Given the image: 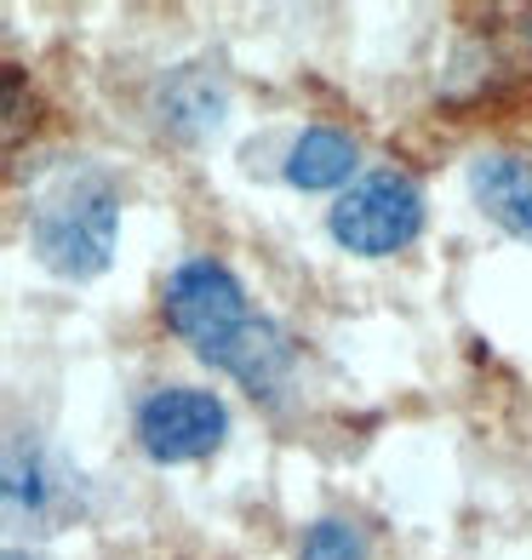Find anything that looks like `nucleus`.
<instances>
[{"label": "nucleus", "instance_id": "8", "mask_svg": "<svg viewBox=\"0 0 532 560\" xmlns=\"http://www.w3.org/2000/svg\"><path fill=\"white\" fill-rule=\"evenodd\" d=\"M470 195L498 229L516 241H532V161L510 149H487L470 161Z\"/></svg>", "mask_w": 532, "mask_h": 560}, {"label": "nucleus", "instance_id": "3", "mask_svg": "<svg viewBox=\"0 0 532 560\" xmlns=\"http://www.w3.org/2000/svg\"><path fill=\"white\" fill-rule=\"evenodd\" d=\"M7 521L30 532H63L86 509V480L58 446H46L35 429L7 435Z\"/></svg>", "mask_w": 532, "mask_h": 560}, {"label": "nucleus", "instance_id": "9", "mask_svg": "<svg viewBox=\"0 0 532 560\" xmlns=\"http://www.w3.org/2000/svg\"><path fill=\"white\" fill-rule=\"evenodd\" d=\"M355 161H361V149H355L349 132H338V126H303V132L292 138L287 149V184L303 189V195H315V189H338L349 184V172Z\"/></svg>", "mask_w": 532, "mask_h": 560}, {"label": "nucleus", "instance_id": "7", "mask_svg": "<svg viewBox=\"0 0 532 560\" xmlns=\"http://www.w3.org/2000/svg\"><path fill=\"white\" fill-rule=\"evenodd\" d=\"M223 109H230V86L207 63H184L155 86V120L177 143H207L223 126Z\"/></svg>", "mask_w": 532, "mask_h": 560}, {"label": "nucleus", "instance_id": "10", "mask_svg": "<svg viewBox=\"0 0 532 560\" xmlns=\"http://www.w3.org/2000/svg\"><path fill=\"white\" fill-rule=\"evenodd\" d=\"M298 560H367V532L355 521L338 515H321L298 544Z\"/></svg>", "mask_w": 532, "mask_h": 560}, {"label": "nucleus", "instance_id": "11", "mask_svg": "<svg viewBox=\"0 0 532 560\" xmlns=\"http://www.w3.org/2000/svg\"><path fill=\"white\" fill-rule=\"evenodd\" d=\"M7 560H46V555H35V549H7Z\"/></svg>", "mask_w": 532, "mask_h": 560}, {"label": "nucleus", "instance_id": "12", "mask_svg": "<svg viewBox=\"0 0 532 560\" xmlns=\"http://www.w3.org/2000/svg\"><path fill=\"white\" fill-rule=\"evenodd\" d=\"M527 40H532V12H527Z\"/></svg>", "mask_w": 532, "mask_h": 560}, {"label": "nucleus", "instance_id": "1", "mask_svg": "<svg viewBox=\"0 0 532 560\" xmlns=\"http://www.w3.org/2000/svg\"><path fill=\"white\" fill-rule=\"evenodd\" d=\"M120 235V195L104 172L74 166L30 212V252L58 280H97L115 258Z\"/></svg>", "mask_w": 532, "mask_h": 560}, {"label": "nucleus", "instance_id": "5", "mask_svg": "<svg viewBox=\"0 0 532 560\" xmlns=\"http://www.w3.org/2000/svg\"><path fill=\"white\" fill-rule=\"evenodd\" d=\"M132 435H138V452L155 469L200 464V457H212L223 446V435H230V406H223L212 389L166 384V389L143 395L138 418H132Z\"/></svg>", "mask_w": 532, "mask_h": 560}, {"label": "nucleus", "instance_id": "2", "mask_svg": "<svg viewBox=\"0 0 532 560\" xmlns=\"http://www.w3.org/2000/svg\"><path fill=\"white\" fill-rule=\"evenodd\" d=\"M326 235H333L349 258H395L424 235V189L413 172L384 166L367 172L333 200L326 212Z\"/></svg>", "mask_w": 532, "mask_h": 560}, {"label": "nucleus", "instance_id": "6", "mask_svg": "<svg viewBox=\"0 0 532 560\" xmlns=\"http://www.w3.org/2000/svg\"><path fill=\"white\" fill-rule=\"evenodd\" d=\"M292 361H298V349H292V338H287V326L269 320V315H252L207 366L230 372L252 400H275V395L287 389V377H292Z\"/></svg>", "mask_w": 532, "mask_h": 560}, {"label": "nucleus", "instance_id": "4", "mask_svg": "<svg viewBox=\"0 0 532 560\" xmlns=\"http://www.w3.org/2000/svg\"><path fill=\"white\" fill-rule=\"evenodd\" d=\"M161 310H166V326L200 354V361H212V354L252 320L246 287L235 280V269L218 264V258H184L177 264L166 275Z\"/></svg>", "mask_w": 532, "mask_h": 560}]
</instances>
